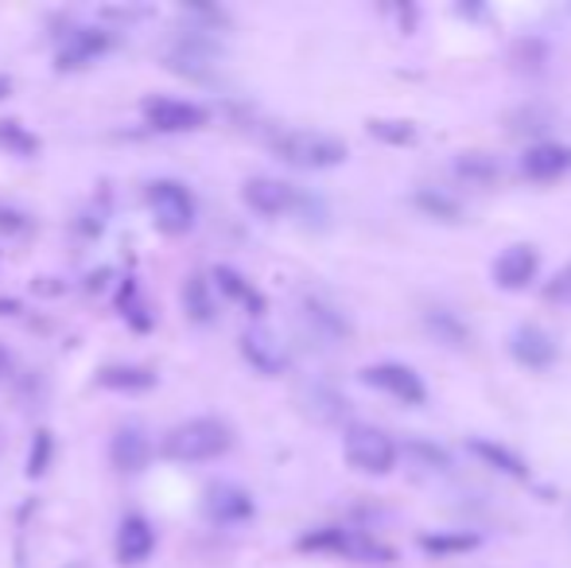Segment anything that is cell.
Wrapping results in <instances>:
<instances>
[{
	"instance_id": "6da1fadb",
	"label": "cell",
	"mask_w": 571,
	"mask_h": 568,
	"mask_svg": "<svg viewBox=\"0 0 571 568\" xmlns=\"http://www.w3.org/2000/svg\"><path fill=\"white\" fill-rule=\"evenodd\" d=\"M234 448V429L221 417H190L160 437V456L171 463H210Z\"/></svg>"
},
{
	"instance_id": "7a4b0ae2",
	"label": "cell",
	"mask_w": 571,
	"mask_h": 568,
	"mask_svg": "<svg viewBox=\"0 0 571 568\" xmlns=\"http://www.w3.org/2000/svg\"><path fill=\"white\" fill-rule=\"evenodd\" d=\"M273 153L284 164L304 172H323V168H338L346 160V145L331 133H315V129H288L280 137H273Z\"/></svg>"
},
{
	"instance_id": "3957f363",
	"label": "cell",
	"mask_w": 571,
	"mask_h": 568,
	"mask_svg": "<svg viewBox=\"0 0 571 568\" xmlns=\"http://www.w3.org/2000/svg\"><path fill=\"white\" fill-rule=\"evenodd\" d=\"M299 549L304 554H335L346 557V561H358V565H388L396 561V554L388 546H381L370 533L358 530H343V526H323V530H312L299 538Z\"/></svg>"
},
{
	"instance_id": "277c9868",
	"label": "cell",
	"mask_w": 571,
	"mask_h": 568,
	"mask_svg": "<svg viewBox=\"0 0 571 568\" xmlns=\"http://www.w3.org/2000/svg\"><path fill=\"white\" fill-rule=\"evenodd\" d=\"M145 199H148V210H152V223L160 234L184 238V234L195 231V223H198L195 195H190L179 179H152Z\"/></svg>"
},
{
	"instance_id": "5b68a950",
	"label": "cell",
	"mask_w": 571,
	"mask_h": 568,
	"mask_svg": "<svg viewBox=\"0 0 571 568\" xmlns=\"http://www.w3.org/2000/svg\"><path fill=\"white\" fill-rule=\"evenodd\" d=\"M343 456L362 476H388L396 463V444L377 424H351L343 437Z\"/></svg>"
},
{
	"instance_id": "8992f818",
	"label": "cell",
	"mask_w": 571,
	"mask_h": 568,
	"mask_svg": "<svg viewBox=\"0 0 571 568\" xmlns=\"http://www.w3.org/2000/svg\"><path fill=\"white\" fill-rule=\"evenodd\" d=\"M140 114H145V125L156 133H198L206 121H210V109L198 106V101L187 98H168V94H148L140 101Z\"/></svg>"
},
{
	"instance_id": "52a82bcc",
	"label": "cell",
	"mask_w": 571,
	"mask_h": 568,
	"mask_svg": "<svg viewBox=\"0 0 571 568\" xmlns=\"http://www.w3.org/2000/svg\"><path fill=\"white\" fill-rule=\"evenodd\" d=\"M362 382L374 385L381 393H388V398L404 401V405H424L427 401L424 378H420L412 366H404V362H374V366L362 370Z\"/></svg>"
},
{
	"instance_id": "ba28073f",
	"label": "cell",
	"mask_w": 571,
	"mask_h": 568,
	"mask_svg": "<svg viewBox=\"0 0 571 568\" xmlns=\"http://www.w3.org/2000/svg\"><path fill=\"white\" fill-rule=\"evenodd\" d=\"M203 510L214 526H242L257 515V502L245 487L229 483V479H214L203 491Z\"/></svg>"
},
{
	"instance_id": "9c48e42d",
	"label": "cell",
	"mask_w": 571,
	"mask_h": 568,
	"mask_svg": "<svg viewBox=\"0 0 571 568\" xmlns=\"http://www.w3.org/2000/svg\"><path fill=\"white\" fill-rule=\"evenodd\" d=\"M156 444L140 424H121V429L109 437V463L125 476H140V471L152 463Z\"/></svg>"
},
{
	"instance_id": "30bf717a",
	"label": "cell",
	"mask_w": 571,
	"mask_h": 568,
	"mask_svg": "<svg viewBox=\"0 0 571 568\" xmlns=\"http://www.w3.org/2000/svg\"><path fill=\"white\" fill-rule=\"evenodd\" d=\"M156 541H160L156 538V526L148 522L145 515H125L121 522H117L114 554L125 568H137L156 554Z\"/></svg>"
},
{
	"instance_id": "8fae6325",
	"label": "cell",
	"mask_w": 571,
	"mask_h": 568,
	"mask_svg": "<svg viewBox=\"0 0 571 568\" xmlns=\"http://www.w3.org/2000/svg\"><path fill=\"white\" fill-rule=\"evenodd\" d=\"M109 47H114V36L106 28H70L55 59H59V70H82L98 62Z\"/></svg>"
},
{
	"instance_id": "7c38bea8",
	"label": "cell",
	"mask_w": 571,
	"mask_h": 568,
	"mask_svg": "<svg viewBox=\"0 0 571 568\" xmlns=\"http://www.w3.org/2000/svg\"><path fill=\"white\" fill-rule=\"evenodd\" d=\"M242 354H245V362L265 378H276L288 370V351H284V343L268 327H260V323L242 335Z\"/></svg>"
},
{
	"instance_id": "4fadbf2b",
	"label": "cell",
	"mask_w": 571,
	"mask_h": 568,
	"mask_svg": "<svg viewBox=\"0 0 571 568\" xmlns=\"http://www.w3.org/2000/svg\"><path fill=\"white\" fill-rule=\"evenodd\" d=\"M242 199H245V207L257 210V215H265V218L284 215V210H292L299 203L296 199V187H288L284 179H273V176H253V179H245Z\"/></svg>"
},
{
	"instance_id": "5bb4252c",
	"label": "cell",
	"mask_w": 571,
	"mask_h": 568,
	"mask_svg": "<svg viewBox=\"0 0 571 568\" xmlns=\"http://www.w3.org/2000/svg\"><path fill=\"white\" fill-rule=\"evenodd\" d=\"M536 270H541V257L533 246H510L494 262V284L502 292H521L536 281Z\"/></svg>"
},
{
	"instance_id": "9a60e30c",
	"label": "cell",
	"mask_w": 571,
	"mask_h": 568,
	"mask_svg": "<svg viewBox=\"0 0 571 568\" xmlns=\"http://www.w3.org/2000/svg\"><path fill=\"white\" fill-rule=\"evenodd\" d=\"M510 354L529 370H549L557 362V339L536 323H521L510 335Z\"/></svg>"
},
{
	"instance_id": "2e32d148",
	"label": "cell",
	"mask_w": 571,
	"mask_h": 568,
	"mask_svg": "<svg viewBox=\"0 0 571 568\" xmlns=\"http://www.w3.org/2000/svg\"><path fill=\"white\" fill-rule=\"evenodd\" d=\"M571 172V148L568 145H533L525 156H521V176L533 179V184H552V179L568 176Z\"/></svg>"
},
{
	"instance_id": "e0dca14e",
	"label": "cell",
	"mask_w": 571,
	"mask_h": 568,
	"mask_svg": "<svg viewBox=\"0 0 571 568\" xmlns=\"http://www.w3.org/2000/svg\"><path fill=\"white\" fill-rule=\"evenodd\" d=\"M93 382L114 393H148L156 385V374L148 366H137V362H109L93 374Z\"/></svg>"
},
{
	"instance_id": "ac0fdd59",
	"label": "cell",
	"mask_w": 571,
	"mask_h": 568,
	"mask_svg": "<svg viewBox=\"0 0 571 568\" xmlns=\"http://www.w3.org/2000/svg\"><path fill=\"white\" fill-rule=\"evenodd\" d=\"M210 288H218L226 300H237V304L249 307V315H265V296L253 288V281H245L234 265H214L210 270Z\"/></svg>"
},
{
	"instance_id": "d6986e66",
	"label": "cell",
	"mask_w": 571,
	"mask_h": 568,
	"mask_svg": "<svg viewBox=\"0 0 571 568\" xmlns=\"http://www.w3.org/2000/svg\"><path fill=\"white\" fill-rule=\"evenodd\" d=\"M168 67L179 70V75H190V78H203L206 70L214 67V51L203 36H187L179 39L176 47L168 51Z\"/></svg>"
},
{
	"instance_id": "ffe728a7",
	"label": "cell",
	"mask_w": 571,
	"mask_h": 568,
	"mask_svg": "<svg viewBox=\"0 0 571 568\" xmlns=\"http://www.w3.org/2000/svg\"><path fill=\"white\" fill-rule=\"evenodd\" d=\"M179 300H184V312H187L190 323H214V315H218L214 288H210V281H206V277H187Z\"/></svg>"
},
{
	"instance_id": "44dd1931",
	"label": "cell",
	"mask_w": 571,
	"mask_h": 568,
	"mask_svg": "<svg viewBox=\"0 0 571 568\" xmlns=\"http://www.w3.org/2000/svg\"><path fill=\"white\" fill-rule=\"evenodd\" d=\"M471 452L479 456V460H486V468L502 471V476H510V479H529L525 460H521L518 452H510V448L494 444V440H479V437H474V440H471Z\"/></svg>"
},
{
	"instance_id": "7402d4cb",
	"label": "cell",
	"mask_w": 571,
	"mask_h": 568,
	"mask_svg": "<svg viewBox=\"0 0 571 568\" xmlns=\"http://www.w3.org/2000/svg\"><path fill=\"white\" fill-rule=\"evenodd\" d=\"M424 323H427V331L440 339V343H447V346H466V343H471V331H466V323L459 320L455 312L432 307V312L424 315Z\"/></svg>"
},
{
	"instance_id": "603a6c76",
	"label": "cell",
	"mask_w": 571,
	"mask_h": 568,
	"mask_svg": "<svg viewBox=\"0 0 571 568\" xmlns=\"http://www.w3.org/2000/svg\"><path fill=\"white\" fill-rule=\"evenodd\" d=\"M0 153L20 156V160H31V156L39 153V137L23 129L20 121H0Z\"/></svg>"
},
{
	"instance_id": "cb8c5ba5",
	"label": "cell",
	"mask_w": 571,
	"mask_h": 568,
	"mask_svg": "<svg viewBox=\"0 0 571 568\" xmlns=\"http://www.w3.org/2000/svg\"><path fill=\"white\" fill-rule=\"evenodd\" d=\"M51 460H55V437H51V429H39L36 437H31L28 463H23L28 479H43L47 471H51Z\"/></svg>"
},
{
	"instance_id": "d4e9b609",
	"label": "cell",
	"mask_w": 571,
	"mask_h": 568,
	"mask_svg": "<svg viewBox=\"0 0 571 568\" xmlns=\"http://www.w3.org/2000/svg\"><path fill=\"white\" fill-rule=\"evenodd\" d=\"M117 307H121V315H125V320H129L137 331H148V327H152V315H148V304L140 300L137 281H125V284H121V296H117Z\"/></svg>"
},
{
	"instance_id": "484cf974",
	"label": "cell",
	"mask_w": 571,
	"mask_h": 568,
	"mask_svg": "<svg viewBox=\"0 0 571 568\" xmlns=\"http://www.w3.org/2000/svg\"><path fill=\"white\" fill-rule=\"evenodd\" d=\"M420 549H427V554H463V549H479V538L474 533H424Z\"/></svg>"
},
{
	"instance_id": "4316f807",
	"label": "cell",
	"mask_w": 571,
	"mask_h": 568,
	"mask_svg": "<svg viewBox=\"0 0 571 568\" xmlns=\"http://www.w3.org/2000/svg\"><path fill=\"white\" fill-rule=\"evenodd\" d=\"M455 172L463 179H471V184H490V179L498 176V164L490 160V156H482V153H466V156H459V160H455Z\"/></svg>"
},
{
	"instance_id": "83f0119b",
	"label": "cell",
	"mask_w": 571,
	"mask_h": 568,
	"mask_svg": "<svg viewBox=\"0 0 571 568\" xmlns=\"http://www.w3.org/2000/svg\"><path fill=\"white\" fill-rule=\"evenodd\" d=\"M416 207L424 210V215H432V218H440V223H455L459 218V203L455 199H447L443 192H416Z\"/></svg>"
},
{
	"instance_id": "f1b7e54d",
	"label": "cell",
	"mask_w": 571,
	"mask_h": 568,
	"mask_svg": "<svg viewBox=\"0 0 571 568\" xmlns=\"http://www.w3.org/2000/svg\"><path fill=\"white\" fill-rule=\"evenodd\" d=\"M370 133L385 145H412L416 140V129L408 121H370Z\"/></svg>"
},
{
	"instance_id": "f546056e",
	"label": "cell",
	"mask_w": 571,
	"mask_h": 568,
	"mask_svg": "<svg viewBox=\"0 0 571 568\" xmlns=\"http://www.w3.org/2000/svg\"><path fill=\"white\" fill-rule=\"evenodd\" d=\"M544 300H552V304H568V307H571V262H568L564 270H560L549 284H544Z\"/></svg>"
},
{
	"instance_id": "4dcf8cb0",
	"label": "cell",
	"mask_w": 571,
	"mask_h": 568,
	"mask_svg": "<svg viewBox=\"0 0 571 568\" xmlns=\"http://www.w3.org/2000/svg\"><path fill=\"white\" fill-rule=\"evenodd\" d=\"M8 374H12V351H8V346L0 343V382H4Z\"/></svg>"
},
{
	"instance_id": "1f68e13d",
	"label": "cell",
	"mask_w": 571,
	"mask_h": 568,
	"mask_svg": "<svg viewBox=\"0 0 571 568\" xmlns=\"http://www.w3.org/2000/svg\"><path fill=\"white\" fill-rule=\"evenodd\" d=\"M16 312H20V300H12V296L0 300V315H16Z\"/></svg>"
},
{
	"instance_id": "d6a6232c",
	"label": "cell",
	"mask_w": 571,
	"mask_h": 568,
	"mask_svg": "<svg viewBox=\"0 0 571 568\" xmlns=\"http://www.w3.org/2000/svg\"><path fill=\"white\" fill-rule=\"evenodd\" d=\"M8 94H12V78H8V75H0V101H4Z\"/></svg>"
},
{
	"instance_id": "836d02e7",
	"label": "cell",
	"mask_w": 571,
	"mask_h": 568,
	"mask_svg": "<svg viewBox=\"0 0 571 568\" xmlns=\"http://www.w3.org/2000/svg\"><path fill=\"white\" fill-rule=\"evenodd\" d=\"M4 444H8V437H4V424H0V452H4Z\"/></svg>"
}]
</instances>
